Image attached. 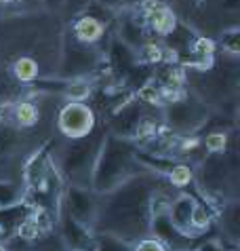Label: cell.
<instances>
[{
  "label": "cell",
  "instance_id": "1",
  "mask_svg": "<svg viewBox=\"0 0 240 251\" xmlns=\"http://www.w3.org/2000/svg\"><path fill=\"white\" fill-rule=\"evenodd\" d=\"M165 188V176L150 169L131 176L114 190L99 197L93 230L114 234L133 245L150 234L152 197Z\"/></svg>",
  "mask_w": 240,
  "mask_h": 251
},
{
  "label": "cell",
  "instance_id": "2",
  "mask_svg": "<svg viewBox=\"0 0 240 251\" xmlns=\"http://www.w3.org/2000/svg\"><path fill=\"white\" fill-rule=\"evenodd\" d=\"M139 171H144V165L137 160V146L126 137L108 133L103 135L95 156L89 188L101 197Z\"/></svg>",
  "mask_w": 240,
  "mask_h": 251
},
{
  "label": "cell",
  "instance_id": "3",
  "mask_svg": "<svg viewBox=\"0 0 240 251\" xmlns=\"http://www.w3.org/2000/svg\"><path fill=\"white\" fill-rule=\"evenodd\" d=\"M101 139L103 135L93 137V133H89L87 137H80V139H70L74 144H70L61 154V169H63V176L68 177L70 186L89 188L91 171H93Z\"/></svg>",
  "mask_w": 240,
  "mask_h": 251
},
{
  "label": "cell",
  "instance_id": "4",
  "mask_svg": "<svg viewBox=\"0 0 240 251\" xmlns=\"http://www.w3.org/2000/svg\"><path fill=\"white\" fill-rule=\"evenodd\" d=\"M101 61V53L93 45H84L76 40L72 34L66 30L61 38V53L59 64L55 68V76L59 78H87L93 74Z\"/></svg>",
  "mask_w": 240,
  "mask_h": 251
},
{
  "label": "cell",
  "instance_id": "5",
  "mask_svg": "<svg viewBox=\"0 0 240 251\" xmlns=\"http://www.w3.org/2000/svg\"><path fill=\"white\" fill-rule=\"evenodd\" d=\"M209 118V108L194 95L181 93L165 106V121L177 133H190L202 127Z\"/></svg>",
  "mask_w": 240,
  "mask_h": 251
},
{
  "label": "cell",
  "instance_id": "6",
  "mask_svg": "<svg viewBox=\"0 0 240 251\" xmlns=\"http://www.w3.org/2000/svg\"><path fill=\"white\" fill-rule=\"evenodd\" d=\"M95 112L84 101H68L57 114V127L68 139H80L95 131Z\"/></svg>",
  "mask_w": 240,
  "mask_h": 251
},
{
  "label": "cell",
  "instance_id": "7",
  "mask_svg": "<svg viewBox=\"0 0 240 251\" xmlns=\"http://www.w3.org/2000/svg\"><path fill=\"white\" fill-rule=\"evenodd\" d=\"M150 234L156 236L158 241H162V245H165L168 251H190V249H194V245L200 243V239L183 234L181 230L173 224L171 218H168V209L152 213Z\"/></svg>",
  "mask_w": 240,
  "mask_h": 251
},
{
  "label": "cell",
  "instance_id": "8",
  "mask_svg": "<svg viewBox=\"0 0 240 251\" xmlns=\"http://www.w3.org/2000/svg\"><path fill=\"white\" fill-rule=\"evenodd\" d=\"M97 205H99V194H95L91 188L82 186H70L66 190V205L63 209L78 220L80 224H87L93 228L95 215H97Z\"/></svg>",
  "mask_w": 240,
  "mask_h": 251
},
{
  "label": "cell",
  "instance_id": "9",
  "mask_svg": "<svg viewBox=\"0 0 240 251\" xmlns=\"http://www.w3.org/2000/svg\"><path fill=\"white\" fill-rule=\"evenodd\" d=\"M59 228H61V241L70 251H93L95 249V230L80 224L74 220L66 209L59 213Z\"/></svg>",
  "mask_w": 240,
  "mask_h": 251
},
{
  "label": "cell",
  "instance_id": "10",
  "mask_svg": "<svg viewBox=\"0 0 240 251\" xmlns=\"http://www.w3.org/2000/svg\"><path fill=\"white\" fill-rule=\"evenodd\" d=\"M141 127H144V110L135 100H129L116 110L110 133L131 139L141 133Z\"/></svg>",
  "mask_w": 240,
  "mask_h": 251
},
{
  "label": "cell",
  "instance_id": "11",
  "mask_svg": "<svg viewBox=\"0 0 240 251\" xmlns=\"http://www.w3.org/2000/svg\"><path fill=\"white\" fill-rule=\"evenodd\" d=\"M194 205H196L194 197H190V194H179V197H175L171 203H168V218H171V222L181 230L183 234L200 239V236L194 232V226H192Z\"/></svg>",
  "mask_w": 240,
  "mask_h": 251
},
{
  "label": "cell",
  "instance_id": "12",
  "mask_svg": "<svg viewBox=\"0 0 240 251\" xmlns=\"http://www.w3.org/2000/svg\"><path fill=\"white\" fill-rule=\"evenodd\" d=\"M30 213H32V207L25 205V201L24 203H19V205L0 209V232H2L4 239L6 236H11V234H15V230L19 228V224Z\"/></svg>",
  "mask_w": 240,
  "mask_h": 251
},
{
  "label": "cell",
  "instance_id": "13",
  "mask_svg": "<svg viewBox=\"0 0 240 251\" xmlns=\"http://www.w3.org/2000/svg\"><path fill=\"white\" fill-rule=\"evenodd\" d=\"M110 64L118 74L126 76L137 64V51H133L131 47H126L120 40H114L110 47Z\"/></svg>",
  "mask_w": 240,
  "mask_h": 251
},
{
  "label": "cell",
  "instance_id": "14",
  "mask_svg": "<svg viewBox=\"0 0 240 251\" xmlns=\"http://www.w3.org/2000/svg\"><path fill=\"white\" fill-rule=\"evenodd\" d=\"M11 72L21 85H30V82H34L40 76V66L32 55H17L11 66Z\"/></svg>",
  "mask_w": 240,
  "mask_h": 251
},
{
  "label": "cell",
  "instance_id": "15",
  "mask_svg": "<svg viewBox=\"0 0 240 251\" xmlns=\"http://www.w3.org/2000/svg\"><path fill=\"white\" fill-rule=\"evenodd\" d=\"M221 226H223V239H230V243H238L240 234V222H238V203H230L225 207V211L221 215Z\"/></svg>",
  "mask_w": 240,
  "mask_h": 251
},
{
  "label": "cell",
  "instance_id": "16",
  "mask_svg": "<svg viewBox=\"0 0 240 251\" xmlns=\"http://www.w3.org/2000/svg\"><path fill=\"white\" fill-rule=\"evenodd\" d=\"M24 201H25L24 186L9 182V179H0V209L19 205V203H24Z\"/></svg>",
  "mask_w": 240,
  "mask_h": 251
},
{
  "label": "cell",
  "instance_id": "17",
  "mask_svg": "<svg viewBox=\"0 0 240 251\" xmlns=\"http://www.w3.org/2000/svg\"><path fill=\"white\" fill-rule=\"evenodd\" d=\"M93 251H133V245L114 234L95 232V249Z\"/></svg>",
  "mask_w": 240,
  "mask_h": 251
},
{
  "label": "cell",
  "instance_id": "18",
  "mask_svg": "<svg viewBox=\"0 0 240 251\" xmlns=\"http://www.w3.org/2000/svg\"><path fill=\"white\" fill-rule=\"evenodd\" d=\"M219 47L223 49V53L232 55V57H236V55L240 53V30H238V25H230L221 32Z\"/></svg>",
  "mask_w": 240,
  "mask_h": 251
},
{
  "label": "cell",
  "instance_id": "19",
  "mask_svg": "<svg viewBox=\"0 0 240 251\" xmlns=\"http://www.w3.org/2000/svg\"><path fill=\"white\" fill-rule=\"evenodd\" d=\"M165 177L168 179V184H171V186L183 188V186H188L190 182H192V171H190V167H188V165L175 163L171 169H168V173H167Z\"/></svg>",
  "mask_w": 240,
  "mask_h": 251
},
{
  "label": "cell",
  "instance_id": "20",
  "mask_svg": "<svg viewBox=\"0 0 240 251\" xmlns=\"http://www.w3.org/2000/svg\"><path fill=\"white\" fill-rule=\"evenodd\" d=\"M15 118H17L19 125L30 127V125H34L38 121V110L30 101H21V103H17V108H15Z\"/></svg>",
  "mask_w": 240,
  "mask_h": 251
},
{
  "label": "cell",
  "instance_id": "21",
  "mask_svg": "<svg viewBox=\"0 0 240 251\" xmlns=\"http://www.w3.org/2000/svg\"><path fill=\"white\" fill-rule=\"evenodd\" d=\"M91 2H93V0H63L59 15H63L66 19H72V17H76L78 13H82L84 9H87Z\"/></svg>",
  "mask_w": 240,
  "mask_h": 251
},
{
  "label": "cell",
  "instance_id": "22",
  "mask_svg": "<svg viewBox=\"0 0 240 251\" xmlns=\"http://www.w3.org/2000/svg\"><path fill=\"white\" fill-rule=\"evenodd\" d=\"M133 251H168V249L162 245V241H158L156 236L147 234V236H144V239L133 243Z\"/></svg>",
  "mask_w": 240,
  "mask_h": 251
},
{
  "label": "cell",
  "instance_id": "23",
  "mask_svg": "<svg viewBox=\"0 0 240 251\" xmlns=\"http://www.w3.org/2000/svg\"><path fill=\"white\" fill-rule=\"evenodd\" d=\"M225 144H228V137L225 133H209L207 139H204V146L211 154H221L225 150Z\"/></svg>",
  "mask_w": 240,
  "mask_h": 251
},
{
  "label": "cell",
  "instance_id": "24",
  "mask_svg": "<svg viewBox=\"0 0 240 251\" xmlns=\"http://www.w3.org/2000/svg\"><path fill=\"white\" fill-rule=\"evenodd\" d=\"M194 251H225V247L221 245L219 241H207L204 239L194 247Z\"/></svg>",
  "mask_w": 240,
  "mask_h": 251
},
{
  "label": "cell",
  "instance_id": "25",
  "mask_svg": "<svg viewBox=\"0 0 240 251\" xmlns=\"http://www.w3.org/2000/svg\"><path fill=\"white\" fill-rule=\"evenodd\" d=\"M38 2L47 13H53V15H59L63 6V0H38Z\"/></svg>",
  "mask_w": 240,
  "mask_h": 251
},
{
  "label": "cell",
  "instance_id": "26",
  "mask_svg": "<svg viewBox=\"0 0 240 251\" xmlns=\"http://www.w3.org/2000/svg\"><path fill=\"white\" fill-rule=\"evenodd\" d=\"M21 2H25V0H0V4L6 6V4H21Z\"/></svg>",
  "mask_w": 240,
  "mask_h": 251
},
{
  "label": "cell",
  "instance_id": "27",
  "mask_svg": "<svg viewBox=\"0 0 240 251\" xmlns=\"http://www.w3.org/2000/svg\"><path fill=\"white\" fill-rule=\"evenodd\" d=\"M0 17H4V6L0 4Z\"/></svg>",
  "mask_w": 240,
  "mask_h": 251
},
{
  "label": "cell",
  "instance_id": "28",
  "mask_svg": "<svg viewBox=\"0 0 240 251\" xmlns=\"http://www.w3.org/2000/svg\"><path fill=\"white\" fill-rule=\"evenodd\" d=\"M190 251H194V249H190Z\"/></svg>",
  "mask_w": 240,
  "mask_h": 251
}]
</instances>
